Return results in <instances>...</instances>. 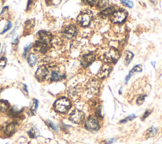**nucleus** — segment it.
Wrapping results in <instances>:
<instances>
[{
	"label": "nucleus",
	"mask_w": 162,
	"mask_h": 144,
	"mask_svg": "<svg viewBox=\"0 0 162 144\" xmlns=\"http://www.w3.org/2000/svg\"><path fill=\"white\" fill-rule=\"evenodd\" d=\"M55 109L61 113H65L67 112L71 108V103L70 101L65 97H62L60 99H58L55 102Z\"/></svg>",
	"instance_id": "f257e3e1"
},
{
	"label": "nucleus",
	"mask_w": 162,
	"mask_h": 144,
	"mask_svg": "<svg viewBox=\"0 0 162 144\" xmlns=\"http://www.w3.org/2000/svg\"><path fill=\"white\" fill-rule=\"evenodd\" d=\"M93 14L89 10H84L77 17V22L82 27L88 26L92 20Z\"/></svg>",
	"instance_id": "f03ea898"
},
{
	"label": "nucleus",
	"mask_w": 162,
	"mask_h": 144,
	"mask_svg": "<svg viewBox=\"0 0 162 144\" xmlns=\"http://www.w3.org/2000/svg\"><path fill=\"white\" fill-rule=\"evenodd\" d=\"M104 57L107 63H115L119 58L120 54L116 49L111 48L105 54Z\"/></svg>",
	"instance_id": "7ed1b4c3"
},
{
	"label": "nucleus",
	"mask_w": 162,
	"mask_h": 144,
	"mask_svg": "<svg viewBox=\"0 0 162 144\" xmlns=\"http://www.w3.org/2000/svg\"><path fill=\"white\" fill-rule=\"evenodd\" d=\"M127 16V13L124 10L120 9L115 12L111 15V20L114 24H121L124 22Z\"/></svg>",
	"instance_id": "20e7f679"
},
{
	"label": "nucleus",
	"mask_w": 162,
	"mask_h": 144,
	"mask_svg": "<svg viewBox=\"0 0 162 144\" xmlns=\"http://www.w3.org/2000/svg\"><path fill=\"white\" fill-rule=\"evenodd\" d=\"M69 118L72 122L79 124L84 121V113L79 109H75L71 112Z\"/></svg>",
	"instance_id": "39448f33"
},
{
	"label": "nucleus",
	"mask_w": 162,
	"mask_h": 144,
	"mask_svg": "<svg viewBox=\"0 0 162 144\" xmlns=\"http://www.w3.org/2000/svg\"><path fill=\"white\" fill-rule=\"evenodd\" d=\"M100 88V81L97 80H92L88 82L87 85V90L89 93L93 95L98 94Z\"/></svg>",
	"instance_id": "423d86ee"
},
{
	"label": "nucleus",
	"mask_w": 162,
	"mask_h": 144,
	"mask_svg": "<svg viewBox=\"0 0 162 144\" xmlns=\"http://www.w3.org/2000/svg\"><path fill=\"white\" fill-rule=\"evenodd\" d=\"M85 127L89 131H96L100 129V125L98 120L91 117L86 120L85 123Z\"/></svg>",
	"instance_id": "0eeeda50"
},
{
	"label": "nucleus",
	"mask_w": 162,
	"mask_h": 144,
	"mask_svg": "<svg viewBox=\"0 0 162 144\" xmlns=\"http://www.w3.org/2000/svg\"><path fill=\"white\" fill-rule=\"evenodd\" d=\"M77 29L75 25H70L65 28H64L62 30L63 36L67 39H72L77 35Z\"/></svg>",
	"instance_id": "6e6552de"
},
{
	"label": "nucleus",
	"mask_w": 162,
	"mask_h": 144,
	"mask_svg": "<svg viewBox=\"0 0 162 144\" xmlns=\"http://www.w3.org/2000/svg\"><path fill=\"white\" fill-rule=\"evenodd\" d=\"M96 56L93 53H89L88 54L84 55L81 58V65L86 68L89 66L95 61Z\"/></svg>",
	"instance_id": "1a4fd4ad"
},
{
	"label": "nucleus",
	"mask_w": 162,
	"mask_h": 144,
	"mask_svg": "<svg viewBox=\"0 0 162 144\" xmlns=\"http://www.w3.org/2000/svg\"><path fill=\"white\" fill-rule=\"evenodd\" d=\"M49 75V71L48 68L45 66L42 65L38 68L36 72V78L40 81L45 80Z\"/></svg>",
	"instance_id": "9d476101"
},
{
	"label": "nucleus",
	"mask_w": 162,
	"mask_h": 144,
	"mask_svg": "<svg viewBox=\"0 0 162 144\" xmlns=\"http://www.w3.org/2000/svg\"><path fill=\"white\" fill-rule=\"evenodd\" d=\"M33 47L36 52L41 54H45L49 49V44L42 43L39 40L36 41L33 45Z\"/></svg>",
	"instance_id": "9b49d317"
},
{
	"label": "nucleus",
	"mask_w": 162,
	"mask_h": 144,
	"mask_svg": "<svg viewBox=\"0 0 162 144\" xmlns=\"http://www.w3.org/2000/svg\"><path fill=\"white\" fill-rule=\"evenodd\" d=\"M37 35L39 37V40L47 44H49L53 40L52 34L48 31H45V30H40V31L38 32Z\"/></svg>",
	"instance_id": "f8f14e48"
},
{
	"label": "nucleus",
	"mask_w": 162,
	"mask_h": 144,
	"mask_svg": "<svg viewBox=\"0 0 162 144\" xmlns=\"http://www.w3.org/2000/svg\"><path fill=\"white\" fill-rule=\"evenodd\" d=\"M111 70H112V68L109 65H108V64L103 65L102 67L101 68V69L100 70V71H98V77L101 79L106 78L110 74Z\"/></svg>",
	"instance_id": "ddd939ff"
},
{
	"label": "nucleus",
	"mask_w": 162,
	"mask_h": 144,
	"mask_svg": "<svg viewBox=\"0 0 162 144\" xmlns=\"http://www.w3.org/2000/svg\"><path fill=\"white\" fill-rule=\"evenodd\" d=\"M17 128V124L15 122L10 123L8 124L5 129V134L8 137L12 135L16 131Z\"/></svg>",
	"instance_id": "4468645a"
},
{
	"label": "nucleus",
	"mask_w": 162,
	"mask_h": 144,
	"mask_svg": "<svg viewBox=\"0 0 162 144\" xmlns=\"http://www.w3.org/2000/svg\"><path fill=\"white\" fill-rule=\"evenodd\" d=\"M65 78V76L63 74H61L60 71L58 70H54L51 71L50 80L53 81H59Z\"/></svg>",
	"instance_id": "2eb2a0df"
},
{
	"label": "nucleus",
	"mask_w": 162,
	"mask_h": 144,
	"mask_svg": "<svg viewBox=\"0 0 162 144\" xmlns=\"http://www.w3.org/2000/svg\"><path fill=\"white\" fill-rule=\"evenodd\" d=\"M115 8L113 6H110L105 8L100 13V16L102 18H106L112 15L115 12Z\"/></svg>",
	"instance_id": "dca6fc26"
},
{
	"label": "nucleus",
	"mask_w": 162,
	"mask_h": 144,
	"mask_svg": "<svg viewBox=\"0 0 162 144\" xmlns=\"http://www.w3.org/2000/svg\"><path fill=\"white\" fill-rule=\"evenodd\" d=\"M22 111H23V108L20 109V108H18L17 106H14L12 109H10V111L9 112V115L11 116L15 117V116L19 115L20 113L22 112Z\"/></svg>",
	"instance_id": "f3484780"
},
{
	"label": "nucleus",
	"mask_w": 162,
	"mask_h": 144,
	"mask_svg": "<svg viewBox=\"0 0 162 144\" xmlns=\"http://www.w3.org/2000/svg\"><path fill=\"white\" fill-rule=\"evenodd\" d=\"M9 103L4 100H0V112H5L9 109Z\"/></svg>",
	"instance_id": "a211bd4d"
},
{
	"label": "nucleus",
	"mask_w": 162,
	"mask_h": 144,
	"mask_svg": "<svg viewBox=\"0 0 162 144\" xmlns=\"http://www.w3.org/2000/svg\"><path fill=\"white\" fill-rule=\"evenodd\" d=\"M28 135L31 138H36L39 135V132L36 128L34 127L29 131Z\"/></svg>",
	"instance_id": "6ab92c4d"
},
{
	"label": "nucleus",
	"mask_w": 162,
	"mask_h": 144,
	"mask_svg": "<svg viewBox=\"0 0 162 144\" xmlns=\"http://www.w3.org/2000/svg\"><path fill=\"white\" fill-rule=\"evenodd\" d=\"M28 63L30 66H33L36 65V61H37V57L34 54H30L28 58H27Z\"/></svg>",
	"instance_id": "aec40b11"
},
{
	"label": "nucleus",
	"mask_w": 162,
	"mask_h": 144,
	"mask_svg": "<svg viewBox=\"0 0 162 144\" xmlns=\"http://www.w3.org/2000/svg\"><path fill=\"white\" fill-rule=\"evenodd\" d=\"M109 0H99L98 2V7L100 9L105 8L108 5H109Z\"/></svg>",
	"instance_id": "412c9836"
},
{
	"label": "nucleus",
	"mask_w": 162,
	"mask_h": 144,
	"mask_svg": "<svg viewBox=\"0 0 162 144\" xmlns=\"http://www.w3.org/2000/svg\"><path fill=\"white\" fill-rule=\"evenodd\" d=\"M133 57H134V55L132 53H131V51H127L125 53V61L127 65L130 63Z\"/></svg>",
	"instance_id": "4be33fe9"
},
{
	"label": "nucleus",
	"mask_w": 162,
	"mask_h": 144,
	"mask_svg": "<svg viewBox=\"0 0 162 144\" xmlns=\"http://www.w3.org/2000/svg\"><path fill=\"white\" fill-rule=\"evenodd\" d=\"M38 105H39L38 100L37 99H33L32 102V104L30 106V111L33 113H35L38 108Z\"/></svg>",
	"instance_id": "5701e85b"
},
{
	"label": "nucleus",
	"mask_w": 162,
	"mask_h": 144,
	"mask_svg": "<svg viewBox=\"0 0 162 144\" xmlns=\"http://www.w3.org/2000/svg\"><path fill=\"white\" fill-rule=\"evenodd\" d=\"M157 131H158V129L153 127L152 128H149V130L146 131V133L149 137H153L156 134Z\"/></svg>",
	"instance_id": "b1692460"
},
{
	"label": "nucleus",
	"mask_w": 162,
	"mask_h": 144,
	"mask_svg": "<svg viewBox=\"0 0 162 144\" xmlns=\"http://www.w3.org/2000/svg\"><path fill=\"white\" fill-rule=\"evenodd\" d=\"M46 124H47V125H48L50 128H51V129L53 130L54 131H58V128H57V127L55 124H54V123H53V122H51V121L48 120V121H46Z\"/></svg>",
	"instance_id": "393cba45"
},
{
	"label": "nucleus",
	"mask_w": 162,
	"mask_h": 144,
	"mask_svg": "<svg viewBox=\"0 0 162 144\" xmlns=\"http://www.w3.org/2000/svg\"><path fill=\"white\" fill-rule=\"evenodd\" d=\"M136 117V116L134 114H132V115H130V116H127V117L125 118V119L121 120V121H120V123H126V122H127V121H131V120H132V119H134Z\"/></svg>",
	"instance_id": "a878e982"
},
{
	"label": "nucleus",
	"mask_w": 162,
	"mask_h": 144,
	"mask_svg": "<svg viewBox=\"0 0 162 144\" xmlns=\"http://www.w3.org/2000/svg\"><path fill=\"white\" fill-rule=\"evenodd\" d=\"M145 97H146V96H144V95H141V96H140L137 98V101H136L137 104L138 105H141V104H143V102H144V100H145Z\"/></svg>",
	"instance_id": "bb28decb"
},
{
	"label": "nucleus",
	"mask_w": 162,
	"mask_h": 144,
	"mask_svg": "<svg viewBox=\"0 0 162 144\" xmlns=\"http://www.w3.org/2000/svg\"><path fill=\"white\" fill-rule=\"evenodd\" d=\"M7 63V59L5 57H2L0 58V67L4 68Z\"/></svg>",
	"instance_id": "cd10ccee"
},
{
	"label": "nucleus",
	"mask_w": 162,
	"mask_h": 144,
	"mask_svg": "<svg viewBox=\"0 0 162 144\" xmlns=\"http://www.w3.org/2000/svg\"><path fill=\"white\" fill-rule=\"evenodd\" d=\"M96 116L98 118L102 119L103 118V116L101 113V108H98L96 111Z\"/></svg>",
	"instance_id": "c85d7f7f"
},
{
	"label": "nucleus",
	"mask_w": 162,
	"mask_h": 144,
	"mask_svg": "<svg viewBox=\"0 0 162 144\" xmlns=\"http://www.w3.org/2000/svg\"><path fill=\"white\" fill-rule=\"evenodd\" d=\"M121 2L123 3L124 5L127 6L129 8H132L133 7V3L129 0H121Z\"/></svg>",
	"instance_id": "c756f323"
},
{
	"label": "nucleus",
	"mask_w": 162,
	"mask_h": 144,
	"mask_svg": "<svg viewBox=\"0 0 162 144\" xmlns=\"http://www.w3.org/2000/svg\"><path fill=\"white\" fill-rule=\"evenodd\" d=\"M142 66L141 65H137L134 68H133V69L131 71L130 73L132 74L133 72H139V71H142Z\"/></svg>",
	"instance_id": "7c9ffc66"
},
{
	"label": "nucleus",
	"mask_w": 162,
	"mask_h": 144,
	"mask_svg": "<svg viewBox=\"0 0 162 144\" xmlns=\"http://www.w3.org/2000/svg\"><path fill=\"white\" fill-rule=\"evenodd\" d=\"M11 27H12V23H11L10 22H8L7 24L6 25L5 27L4 28V29H3V31L2 32V34H4L5 32H7L8 30H10V29L11 28Z\"/></svg>",
	"instance_id": "2f4dec72"
},
{
	"label": "nucleus",
	"mask_w": 162,
	"mask_h": 144,
	"mask_svg": "<svg viewBox=\"0 0 162 144\" xmlns=\"http://www.w3.org/2000/svg\"><path fill=\"white\" fill-rule=\"evenodd\" d=\"M151 112H152V111H150V110H146V111H145V112L144 113V115H143V116L142 117V119H146V118H148L149 116V115L151 114Z\"/></svg>",
	"instance_id": "473e14b6"
},
{
	"label": "nucleus",
	"mask_w": 162,
	"mask_h": 144,
	"mask_svg": "<svg viewBox=\"0 0 162 144\" xmlns=\"http://www.w3.org/2000/svg\"><path fill=\"white\" fill-rule=\"evenodd\" d=\"M30 47H31V44H29L27 46H26V47H24V54H25V55H27V52L30 50Z\"/></svg>",
	"instance_id": "72a5a7b5"
},
{
	"label": "nucleus",
	"mask_w": 162,
	"mask_h": 144,
	"mask_svg": "<svg viewBox=\"0 0 162 144\" xmlns=\"http://www.w3.org/2000/svg\"><path fill=\"white\" fill-rule=\"evenodd\" d=\"M115 141V138H110V139H106V140H105V144H111L113 142H114Z\"/></svg>",
	"instance_id": "f704fd0d"
},
{
	"label": "nucleus",
	"mask_w": 162,
	"mask_h": 144,
	"mask_svg": "<svg viewBox=\"0 0 162 144\" xmlns=\"http://www.w3.org/2000/svg\"><path fill=\"white\" fill-rule=\"evenodd\" d=\"M18 36L17 35H16V36H14V37H13V39H12V43L13 44H17V43H18Z\"/></svg>",
	"instance_id": "c9c22d12"
},
{
	"label": "nucleus",
	"mask_w": 162,
	"mask_h": 144,
	"mask_svg": "<svg viewBox=\"0 0 162 144\" xmlns=\"http://www.w3.org/2000/svg\"><path fill=\"white\" fill-rule=\"evenodd\" d=\"M86 1H87L88 4H89L91 6H93L97 2V0H86Z\"/></svg>",
	"instance_id": "e433bc0d"
},
{
	"label": "nucleus",
	"mask_w": 162,
	"mask_h": 144,
	"mask_svg": "<svg viewBox=\"0 0 162 144\" xmlns=\"http://www.w3.org/2000/svg\"><path fill=\"white\" fill-rule=\"evenodd\" d=\"M33 2H34V0H29L28 3H27V10H29L30 6L32 4V3H33Z\"/></svg>",
	"instance_id": "4c0bfd02"
},
{
	"label": "nucleus",
	"mask_w": 162,
	"mask_h": 144,
	"mask_svg": "<svg viewBox=\"0 0 162 144\" xmlns=\"http://www.w3.org/2000/svg\"><path fill=\"white\" fill-rule=\"evenodd\" d=\"M24 89L25 90V91H26L27 93H28V91H27V86L26 85H24Z\"/></svg>",
	"instance_id": "58836bf2"
}]
</instances>
